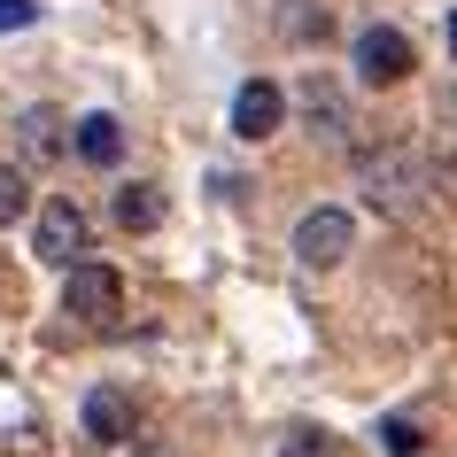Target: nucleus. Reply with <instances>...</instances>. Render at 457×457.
I'll use <instances>...</instances> for the list:
<instances>
[{
  "label": "nucleus",
  "mask_w": 457,
  "mask_h": 457,
  "mask_svg": "<svg viewBox=\"0 0 457 457\" xmlns=\"http://www.w3.org/2000/svg\"><path fill=\"white\" fill-rule=\"evenodd\" d=\"M411 155H364V194L380 202V210H419V194H411Z\"/></svg>",
  "instance_id": "6"
},
{
  "label": "nucleus",
  "mask_w": 457,
  "mask_h": 457,
  "mask_svg": "<svg viewBox=\"0 0 457 457\" xmlns=\"http://www.w3.org/2000/svg\"><path fill=\"white\" fill-rule=\"evenodd\" d=\"M387 450H395V457H419V427H411V419H387Z\"/></svg>",
  "instance_id": "13"
},
{
  "label": "nucleus",
  "mask_w": 457,
  "mask_h": 457,
  "mask_svg": "<svg viewBox=\"0 0 457 457\" xmlns=\"http://www.w3.org/2000/svg\"><path fill=\"white\" fill-rule=\"evenodd\" d=\"M279 117H287V94H279L271 78H248L241 94H233V132H241V140H271Z\"/></svg>",
  "instance_id": "5"
},
{
  "label": "nucleus",
  "mask_w": 457,
  "mask_h": 457,
  "mask_svg": "<svg viewBox=\"0 0 457 457\" xmlns=\"http://www.w3.org/2000/svg\"><path fill=\"white\" fill-rule=\"evenodd\" d=\"M78 155H86L94 170H109V163L124 155V124L101 117V109H94V117H78Z\"/></svg>",
  "instance_id": "8"
},
{
  "label": "nucleus",
  "mask_w": 457,
  "mask_h": 457,
  "mask_svg": "<svg viewBox=\"0 0 457 457\" xmlns=\"http://www.w3.org/2000/svg\"><path fill=\"white\" fill-rule=\"evenodd\" d=\"M86 434H94V442H124V434H132L124 387H94V395H86Z\"/></svg>",
  "instance_id": "7"
},
{
  "label": "nucleus",
  "mask_w": 457,
  "mask_h": 457,
  "mask_svg": "<svg viewBox=\"0 0 457 457\" xmlns=\"http://www.w3.org/2000/svg\"><path fill=\"white\" fill-rule=\"evenodd\" d=\"M16 132H24V155H39V163H47V155H62V117H54V109H24V124H16Z\"/></svg>",
  "instance_id": "11"
},
{
  "label": "nucleus",
  "mask_w": 457,
  "mask_h": 457,
  "mask_svg": "<svg viewBox=\"0 0 457 457\" xmlns=\"http://www.w3.org/2000/svg\"><path fill=\"white\" fill-rule=\"evenodd\" d=\"M357 78H364V86H395V78H411V39H403V31H387V24L357 31Z\"/></svg>",
  "instance_id": "4"
},
{
  "label": "nucleus",
  "mask_w": 457,
  "mask_h": 457,
  "mask_svg": "<svg viewBox=\"0 0 457 457\" xmlns=\"http://www.w3.org/2000/svg\"><path fill=\"white\" fill-rule=\"evenodd\" d=\"M450 54H457V16H450Z\"/></svg>",
  "instance_id": "16"
},
{
  "label": "nucleus",
  "mask_w": 457,
  "mask_h": 457,
  "mask_svg": "<svg viewBox=\"0 0 457 457\" xmlns=\"http://www.w3.org/2000/svg\"><path fill=\"white\" fill-rule=\"evenodd\" d=\"M62 311L86 318V326H117L124 311V279L109 264H71V279H62Z\"/></svg>",
  "instance_id": "1"
},
{
  "label": "nucleus",
  "mask_w": 457,
  "mask_h": 457,
  "mask_svg": "<svg viewBox=\"0 0 457 457\" xmlns=\"http://www.w3.org/2000/svg\"><path fill=\"white\" fill-rule=\"evenodd\" d=\"M140 457H163V450H140Z\"/></svg>",
  "instance_id": "17"
},
{
  "label": "nucleus",
  "mask_w": 457,
  "mask_h": 457,
  "mask_svg": "<svg viewBox=\"0 0 457 457\" xmlns=\"http://www.w3.org/2000/svg\"><path fill=\"white\" fill-rule=\"evenodd\" d=\"M31 248L47 256V264H86V210L78 202H39V225H31Z\"/></svg>",
  "instance_id": "2"
},
{
  "label": "nucleus",
  "mask_w": 457,
  "mask_h": 457,
  "mask_svg": "<svg viewBox=\"0 0 457 457\" xmlns=\"http://www.w3.org/2000/svg\"><path fill=\"white\" fill-rule=\"evenodd\" d=\"M279 457H334V442H326V434H287Z\"/></svg>",
  "instance_id": "15"
},
{
  "label": "nucleus",
  "mask_w": 457,
  "mask_h": 457,
  "mask_svg": "<svg viewBox=\"0 0 457 457\" xmlns=\"http://www.w3.org/2000/svg\"><path fill=\"white\" fill-rule=\"evenodd\" d=\"M117 225L124 233H155V225H163V194L155 187H124L117 194Z\"/></svg>",
  "instance_id": "10"
},
{
  "label": "nucleus",
  "mask_w": 457,
  "mask_h": 457,
  "mask_svg": "<svg viewBox=\"0 0 457 457\" xmlns=\"http://www.w3.org/2000/svg\"><path fill=\"white\" fill-rule=\"evenodd\" d=\"M303 109H311V132H326V140H341V132H349V109H341V94L326 86V78H311V86H303Z\"/></svg>",
  "instance_id": "9"
},
{
  "label": "nucleus",
  "mask_w": 457,
  "mask_h": 457,
  "mask_svg": "<svg viewBox=\"0 0 457 457\" xmlns=\"http://www.w3.org/2000/svg\"><path fill=\"white\" fill-rule=\"evenodd\" d=\"M24 210H31V179L16 163H0V225H16Z\"/></svg>",
  "instance_id": "12"
},
{
  "label": "nucleus",
  "mask_w": 457,
  "mask_h": 457,
  "mask_svg": "<svg viewBox=\"0 0 457 457\" xmlns=\"http://www.w3.org/2000/svg\"><path fill=\"white\" fill-rule=\"evenodd\" d=\"M39 24V0H0V31H24Z\"/></svg>",
  "instance_id": "14"
},
{
  "label": "nucleus",
  "mask_w": 457,
  "mask_h": 457,
  "mask_svg": "<svg viewBox=\"0 0 457 457\" xmlns=\"http://www.w3.org/2000/svg\"><path fill=\"white\" fill-rule=\"evenodd\" d=\"M349 241H357L349 210H311L303 225H295V256H303L311 271H334L341 256H349Z\"/></svg>",
  "instance_id": "3"
}]
</instances>
